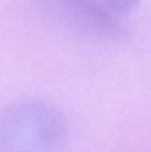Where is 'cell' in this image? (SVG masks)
<instances>
[{"mask_svg": "<svg viewBox=\"0 0 151 152\" xmlns=\"http://www.w3.org/2000/svg\"><path fill=\"white\" fill-rule=\"evenodd\" d=\"M63 113L43 100H19L0 111V152H64Z\"/></svg>", "mask_w": 151, "mask_h": 152, "instance_id": "1", "label": "cell"}, {"mask_svg": "<svg viewBox=\"0 0 151 152\" xmlns=\"http://www.w3.org/2000/svg\"><path fill=\"white\" fill-rule=\"evenodd\" d=\"M48 15L70 28L102 39L120 40L125 28L102 0H35Z\"/></svg>", "mask_w": 151, "mask_h": 152, "instance_id": "2", "label": "cell"}, {"mask_svg": "<svg viewBox=\"0 0 151 152\" xmlns=\"http://www.w3.org/2000/svg\"><path fill=\"white\" fill-rule=\"evenodd\" d=\"M103 5L117 18L126 16L139 5L141 0H102Z\"/></svg>", "mask_w": 151, "mask_h": 152, "instance_id": "3", "label": "cell"}]
</instances>
